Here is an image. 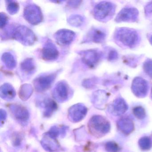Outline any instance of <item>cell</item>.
I'll return each mask as SVG.
<instances>
[{
	"label": "cell",
	"mask_w": 152,
	"mask_h": 152,
	"mask_svg": "<svg viewBox=\"0 0 152 152\" xmlns=\"http://www.w3.org/2000/svg\"><path fill=\"white\" fill-rule=\"evenodd\" d=\"M115 37L124 46L131 48L136 46L140 41L139 35L137 32L129 28H120L117 29Z\"/></svg>",
	"instance_id": "6da1fadb"
},
{
	"label": "cell",
	"mask_w": 152,
	"mask_h": 152,
	"mask_svg": "<svg viewBox=\"0 0 152 152\" xmlns=\"http://www.w3.org/2000/svg\"><path fill=\"white\" fill-rule=\"evenodd\" d=\"M12 36L15 40L24 46H32L36 40L34 33L25 26H19L15 28L12 32Z\"/></svg>",
	"instance_id": "7a4b0ae2"
},
{
	"label": "cell",
	"mask_w": 152,
	"mask_h": 152,
	"mask_svg": "<svg viewBox=\"0 0 152 152\" xmlns=\"http://www.w3.org/2000/svg\"><path fill=\"white\" fill-rule=\"evenodd\" d=\"M88 127L92 134L102 135L109 132L111 125L110 122L105 117L96 115L92 116L89 121Z\"/></svg>",
	"instance_id": "3957f363"
},
{
	"label": "cell",
	"mask_w": 152,
	"mask_h": 152,
	"mask_svg": "<svg viewBox=\"0 0 152 152\" xmlns=\"http://www.w3.org/2000/svg\"><path fill=\"white\" fill-rule=\"evenodd\" d=\"M58 71L51 73L43 74L37 76L33 81L34 88L38 92H43L50 88L56 80Z\"/></svg>",
	"instance_id": "277c9868"
},
{
	"label": "cell",
	"mask_w": 152,
	"mask_h": 152,
	"mask_svg": "<svg viewBox=\"0 0 152 152\" xmlns=\"http://www.w3.org/2000/svg\"><path fill=\"white\" fill-rule=\"evenodd\" d=\"M71 89L68 83L62 80L56 84L52 90L53 98L59 103H64L67 101L71 96Z\"/></svg>",
	"instance_id": "5b68a950"
},
{
	"label": "cell",
	"mask_w": 152,
	"mask_h": 152,
	"mask_svg": "<svg viewBox=\"0 0 152 152\" xmlns=\"http://www.w3.org/2000/svg\"><path fill=\"white\" fill-rule=\"evenodd\" d=\"M115 6L107 1H102L95 6L93 10L94 17L99 21H103L113 15Z\"/></svg>",
	"instance_id": "8992f818"
},
{
	"label": "cell",
	"mask_w": 152,
	"mask_h": 152,
	"mask_svg": "<svg viewBox=\"0 0 152 152\" xmlns=\"http://www.w3.org/2000/svg\"><path fill=\"white\" fill-rule=\"evenodd\" d=\"M23 15L25 19L33 25L40 23L43 20V15L40 8L34 4H31L26 7Z\"/></svg>",
	"instance_id": "52a82bcc"
},
{
	"label": "cell",
	"mask_w": 152,
	"mask_h": 152,
	"mask_svg": "<svg viewBox=\"0 0 152 152\" xmlns=\"http://www.w3.org/2000/svg\"><path fill=\"white\" fill-rule=\"evenodd\" d=\"M82 60L91 68H94L102 58V53L96 50H88L79 52Z\"/></svg>",
	"instance_id": "ba28073f"
},
{
	"label": "cell",
	"mask_w": 152,
	"mask_h": 152,
	"mask_svg": "<svg viewBox=\"0 0 152 152\" xmlns=\"http://www.w3.org/2000/svg\"><path fill=\"white\" fill-rule=\"evenodd\" d=\"M9 108L15 119L23 125H26L30 119L29 111L21 105L11 104L9 106Z\"/></svg>",
	"instance_id": "9c48e42d"
},
{
	"label": "cell",
	"mask_w": 152,
	"mask_h": 152,
	"mask_svg": "<svg viewBox=\"0 0 152 152\" xmlns=\"http://www.w3.org/2000/svg\"><path fill=\"white\" fill-rule=\"evenodd\" d=\"M88 113L87 107L82 104H77L70 107L68 112V118L70 121L77 123L84 119Z\"/></svg>",
	"instance_id": "30bf717a"
},
{
	"label": "cell",
	"mask_w": 152,
	"mask_h": 152,
	"mask_svg": "<svg viewBox=\"0 0 152 152\" xmlns=\"http://www.w3.org/2000/svg\"><path fill=\"white\" fill-rule=\"evenodd\" d=\"M131 89L132 92L137 97L143 98L147 95L148 90V83L143 78L136 77L132 81Z\"/></svg>",
	"instance_id": "8fae6325"
},
{
	"label": "cell",
	"mask_w": 152,
	"mask_h": 152,
	"mask_svg": "<svg viewBox=\"0 0 152 152\" xmlns=\"http://www.w3.org/2000/svg\"><path fill=\"white\" fill-rule=\"evenodd\" d=\"M76 34L73 31L63 29L58 31L54 34V38L60 46H68L74 40Z\"/></svg>",
	"instance_id": "7c38bea8"
},
{
	"label": "cell",
	"mask_w": 152,
	"mask_h": 152,
	"mask_svg": "<svg viewBox=\"0 0 152 152\" xmlns=\"http://www.w3.org/2000/svg\"><path fill=\"white\" fill-rule=\"evenodd\" d=\"M138 15V11L135 8H125L118 13L115 21L117 23L136 22Z\"/></svg>",
	"instance_id": "4fadbf2b"
},
{
	"label": "cell",
	"mask_w": 152,
	"mask_h": 152,
	"mask_svg": "<svg viewBox=\"0 0 152 152\" xmlns=\"http://www.w3.org/2000/svg\"><path fill=\"white\" fill-rule=\"evenodd\" d=\"M59 56V52L56 45L50 41L44 44L42 50V57L45 61H53L56 60Z\"/></svg>",
	"instance_id": "5bb4252c"
},
{
	"label": "cell",
	"mask_w": 152,
	"mask_h": 152,
	"mask_svg": "<svg viewBox=\"0 0 152 152\" xmlns=\"http://www.w3.org/2000/svg\"><path fill=\"white\" fill-rule=\"evenodd\" d=\"M108 98L109 95L107 92L102 90H99L92 93L91 103L96 108L104 109L106 105Z\"/></svg>",
	"instance_id": "9a60e30c"
},
{
	"label": "cell",
	"mask_w": 152,
	"mask_h": 152,
	"mask_svg": "<svg viewBox=\"0 0 152 152\" xmlns=\"http://www.w3.org/2000/svg\"><path fill=\"white\" fill-rule=\"evenodd\" d=\"M106 34L105 33L97 28H93L90 30L83 39V42H91L96 43H102L105 39Z\"/></svg>",
	"instance_id": "2e32d148"
},
{
	"label": "cell",
	"mask_w": 152,
	"mask_h": 152,
	"mask_svg": "<svg viewBox=\"0 0 152 152\" xmlns=\"http://www.w3.org/2000/svg\"><path fill=\"white\" fill-rule=\"evenodd\" d=\"M42 146L46 151L54 152L59 148V144L56 139L51 137L45 133L41 141Z\"/></svg>",
	"instance_id": "e0dca14e"
},
{
	"label": "cell",
	"mask_w": 152,
	"mask_h": 152,
	"mask_svg": "<svg viewBox=\"0 0 152 152\" xmlns=\"http://www.w3.org/2000/svg\"><path fill=\"white\" fill-rule=\"evenodd\" d=\"M128 105L126 101L121 98H118L113 102L112 107V113L115 115H121L126 113Z\"/></svg>",
	"instance_id": "ac0fdd59"
},
{
	"label": "cell",
	"mask_w": 152,
	"mask_h": 152,
	"mask_svg": "<svg viewBox=\"0 0 152 152\" xmlns=\"http://www.w3.org/2000/svg\"><path fill=\"white\" fill-rule=\"evenodd\" d=\"M0 96L4 100H12L15 97V90L11 84L4 83L0 88Z\"/></svg>",
	"instance_id": "d6986e66"
},
{
	"label": "cell",
	"mask_w": 152,
	"mask_h": 152,
	"mask_svg": "<svg viewBox=\"0 0 152 152\" xmlns=\"http://www.w3.org/2000/svg\"><path fill=\"white\" fill-rule=\"evenodd\" d=\"M117 126L124 134H130L134 129V124L132 120L129 118H123L117 122Z\"/></svg>",
	"instance_id": "ffe728a7"
},
{
	"label": "cell",
	"mask_w": 152,
	"mask_h": 152,
	"mask_svg": "<svg viewBox=\"0 0 152 152\" xmlns=\"http://www.w3.org/2000/svg\"><path fill=\"white\" fill-rule=\"evenodd\" d=\"M43 115L44 117H50L57 109L56 103L53 99L50 98L45 99L43 101Z\"/></svg>",
	"instance_id": "44dd1931"
},
{
	"label": "cell",
	"mask_w": 152,
	"mask_h": 152,
	"mask_svg": "<svg viewBox=\"0 0 152 152\" xmlns=\"http://www.w3.org/2000/svg\"><path fill=\"white\" fill-rule=\"evenodd\" d=\"M21 71L27 75L34 73L36 70V64L32 58H27L24 60L20 65Z\"/></svg>",
	"instance_id": "7402d4cb"
},
{
	"label": "cell",
	"mask_w": 152,
	"mask_h": 152,
	"mask_svg": "<svg viewBox=\"0 0 152 152\" xmlns=\"http://www.w3.org/2000/svg\"><path fill=\"white\" fill-rule=\"evenodd\" d=\"M1 60L8 69L13 70L16 66V60L14 56L10 52L3 53L1 56Z\"/></svg>",
	"instance_id": "603a6c76"
},
{
	"label": "cell",
	"mask_w": 152,
	"mask_h": 152,
	"mask_svg": "<svg viewBox=\"0 0 152 152\" xmlns=\"http://www.w3.org/2000/svg\"><path fill=\"white\" fill-rule=\"evenodd\" d=\"M33 92V88L31 84H23L21 86L19 89V97L22 100L26 101L31 96Z\"/></svg>",
	"instance_id": "cb8c5ba5"
},
{
	"label": "cell",
	"mask_w": 152,
	"mask_h": 152,
	"mask_svg": "<svg viewBox=\"0 0 152 152\" xmlns=\"http://www.w3.org/2000/svg\"><path fill=\"white\" fill-rule=\"evenodd\" d=\"M84 22V18L79 15H73L70 16L67 19V23L74 27H80Z\"/></svg>",
	"instance_id": "d4e9b609"
},
{
	"label": "cell",
	"mask_w": 152,
	"mask_h": 152,
	"mask_svg": "<svg viewBox=\"0 0 152 152\" xmlns=\"http://www.w3.org/2000/svg\"><path fill=\"white\" fill-rule=\"evenodd\" d=\"M139 145L142 150L144 151L149 150L152 146L151 139L148 137H144L139 140Z\"/></svg>",
	"instance_id": "484cf974"
},
{
	"label": "cell",
	"mask_w": 152,
	"mask_h": 152,
	"mask_svg": "<svg viewBox=\"0 0 152 152\" xmlns=\"http://www.w3.org/2000/svg\"><path fill=\"white\" fill-rule=\"evenodd\" d=\"M7 9L10 15H14L18 13L19 10V6L18 3L16 1H7Z\"/></svg>",
	"instance_id": "4316f807"
},
{
	"label": "cell",
	"mask_w": 152,
	"mask_h": 152,
	"mask_svg": "<svg viewBox=\"0 0 152 152\" xmlns=\"http://www.w3.org/2000/svg\"><path fill=\"white\" fill-rule=\"evenodd\" d=\"M47 134L51 137L56 139L58 137L60 133L63 134V128L61 129H59L58 127L56 126H52L50 128L49 130L47 132Z\"/></svg>",
	"instance_id": "83f0119b"
},
{
	"label": "cell",
	"mask_w": 152,
	"mask_h": 152,
	"mask_svg": "<svg viewBox=\"0 0 152 152\" xmlns=\"http://www.w3.org/2000/svg\"><path fill=\"white\" fill-rule=\"evenodd\" d=\"M133 113L134 115L140 120H143L146 116L145 109L141 106H137L133 108Z\"/></svg>",
	"instance_id": "f1b7e54d"
},
{
	"label": "cell",
	"mask_w": 152,
	"mask_h": 152,
	"mask_svg": "<svg viewBox=\"0 0 152 152\" xmlns=\"http://www.w3.org/2000/svg\"><path fill=\"white\" fill-rule=\"evenodd\" d=\"M145 72L152 79V60L148 59L145 61L143 64Z\"/></svg>",
	"instance_id": "f546056e"
},
{
	"label": "cell",
	"mask_w": 152,
	"mask_h": 152,
	"mask_svg": "<svg viewBox=\"0 0 152 152\" xmlns=\"http://www.w3.org/2000/svg\"><path fill=\"white\" fill-rule=\"evenodd\" d=\"M105 149L108 152H117L119 150V146L113 141H109L105 145Z\"/></svg>",
	"instance_id": "4dcf8cb0"
},
{
	"label": "cell",
	"mask_w": 152,
	"mask_h": 152,
	"mask_svg": "<svg viewBox=\"0 0 152 152\" xmlns=\"http://www.w3.org/2000/svg\"><path fill=\"white\" fill-rule=\"evenodd\" d=\"M0 19H1L0 26H1V28L2 29L7 25L8 18L7 16L6 15V14L1 12L0 15Z\"/></svg>",
	"instance_id": "1f68e13d"
},
{
	"label": "cell",
	"mask_w": 152,
	"mask_h": 152,
	"mask_svg": "<svg viewBox=\"0 0 152 152\" xmlns=\"http://www.w3.org/2000/svg\"><path fill=\"white\" fill-rule=\"evenodd\" d=\"M108 60L113 61L118 58V54L116 51L112 50L109 52L108 56Z\"/></svg>",
	"instance_id": "d6a6232c"
},
{
	"label": "cell",
	"mask_w": 152,
	"mask_h": 152,
	"mask_svg": "<svg viewBox=\"0 0 152 152\" xmlns=\"http://www.w3.org/2000/svg\"><path fill=\"white\" fill-rule=\"evenodd\" d=\"M7 113L5 110L1 109L0 110V121L1 123L2 124L7 119Z\"/></svg>",
	"instance_id": "836d02e7"
},
{
	"label": "cell",
	"mask_w": 152,
	"mask_h": 152,
	"mask_svg": "<svg viewBox=\"0 0 152 152\" xmlns=\"http://www.w3.org/2000/svg\"><path fill=\"white\" fill-rule=\"evenodd\" d=\"M145 12L147 14L152 13V1L149 2L145 7Z\"/></svg>",
	"instance_id": "e575fe53"
},
{
	"label": "cell",
	"mask_w": 152,
	"mask_h": 152,
	"mask_svg": "<svg viewBox=\"0 0 152 152\" xmlns=\"http://www.w3.org/2000/svg\"><path fill=\"white\" fill-rule=\"evenodd\" d=\"M81 2V1H68V5L70 7H76L79 6Z\"/></svg>",
	"instance_id": "d590c367"
},
{
	"label": "cell",
	"mask_w": 152,
	"mask_h": 152,
	"mask_svg": "<svg viewBox=\"0 0 152 152\" xmlns=\"http://www.w3.org/2000/svg\"><path fill=\"white\" fill-rule=\"evenodd\" d=\"M149 41H150V43L152 45V35L150 37V39H149Z\"/></svg>",
	"instance_id": "8d00e7d4"
},
{
	"label": "cell",
	"mask_w": 152,
	"mask_h": 152,
	"mask_svg": "<svg viewBox=\"0 0 152 152\" xmlns=\"http://www.w3.org/2000/svg\"><path fill=\"white\" fill-rule=\"evenodd\" d=\"M151 98H152V91H151Z\"/></svg>",
	"instance_id": "74e56055"
}]
</instances>
